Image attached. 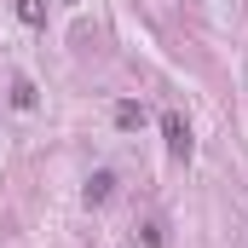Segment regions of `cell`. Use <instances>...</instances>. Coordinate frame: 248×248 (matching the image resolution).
Returning <instances> with one entry per match:
<instances>
[{"label": "cell", "instance_id": "6da1fadb", "mask_svg": "<svg viewBox=\"0 0 248 248\" xmlns=\"http://www.w3.org/2000/svg\"><path fill=\"white\" fill-rule=\"evenodd\" d=\"M162 133H168V150L185 162V156H190V127L179 122V116H162Z\"/></svg>", "mask_w": 248, "mask_h": 248}, {"label": "cell", "instance_id": "7a4b0ae2", "mask_svg": "<svg viewBox=\"0 0 248 248\" xmlns=\"http://www.w3.org/2000/svg\"><path fill=\"white\" fill-rule=\"evenodd\" d=\"M17 17H23L29 29H41V23H46V0H17Z\"/></svg>", "mask_w": 248, "mask_h": 248}, {"label": "cell", "instance_id": "3957f363", "mask_svg": "<svg viewBox=\"0 0 248 248\" xmlns=\"http://www.w3.org/2000/svg\"><path fill=\"white\" fill-rule=\"evenodd\" d=\"M110 185H116V173H104V168H98V173L87 179V202H104V196H110Z\"/></svg>", "mask_w": 248, "mask_h": 248}, {"label": "cell", "instance_id": "277c9868", "mask_svg": "<svg viewBox=\"0 0 248 248\" xmlns=\"http://www.w3.org/2000/svg\"><path fill=\"white\" fill-rule=\"evenodd\" d=\"M12 104H17V110H35V87H29V81H12Z\"/></svg>", "mask_w": 248, "mask_h": 248}, {"label": "cell", "instance_id": "5b68a950", "mask_svg": "<svg viewBox=\"0 0 248 248\" xmlns=\"http://www.w3.org/2000/svg\"><path fill=\"white\" fill-rule=\"evenodd\" d=\"M116 122H122V127H139V122H144V110L127 98V104H116Z\"/></svg>", "mask_w": 248, "mask_h": 248}]
</instances>
